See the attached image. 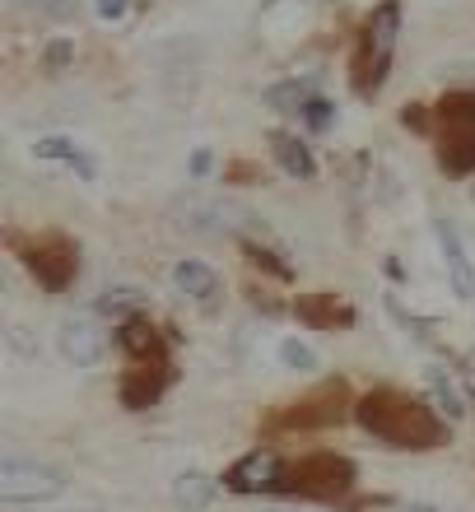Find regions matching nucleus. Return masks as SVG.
I'll return each instance as SVG.
<instances>
[{"label":"nucleus","mask_w":475,"mask_h":512,"mask_svg":"<svg viewBox=\"0 0 475 512\" xmlns=\"http://www.w3.org/2000/svg\"><path fill=\"white\" fill-rule=\"evenodd\" d=\"M354 419L364 433H373L382 447H396V452H429V447L448 443V424L438 419L434 405L415 401L410 391L396 387L368 391L364 401L354 405Z\"/></svg>","instance_id":"nucleus-1"},{"label":"nucleus","mask_w":475,"mask_h":512,"mask_svg":"<svg viewBox=\"0 0 475 512\" xmlns=\"http://www.w3.org/2000/svg\"><path fill=\"white\" fill-rule=\"evenodd\" d=\"M66 471L52 461L33 457H0V503H52L66 494Z\"/></svg>","instance_id":"nucleus-2"},{"label":"nucleus","mask_w":475,"mask_h":512,"mask_svg":"<svg viewBox=\"0 0 475 512\" xmlns=\"http://www.w3.org/2000/svg\"><path fill=\"white\" fill-rule=\"evenodd\" d=\"M280 489H285V494H303V499H340V494L354 489V461L336 457V452L299 457L294 466H285Z\"/></svg>","instance_id":"nucleus-3"},{"label":"nucleus","mask_w":475,"mask_h":512,"mask_svg":"<svg viewBox=\"0 0 475 512\" xmlns=\"http://www.w3.org/2000/svg\"><path fill=\"white\" fill-rule=\"evenodd\" d=\"M396 47V0H387L364 28V52H359V89H378L382 75H387V61H392Z\"/></svg>","instance_id":"nucleus-4"},{"label":"nucleus","mask_w":475,"mask_h":512,"mask_svg":"<svg viewBox=\"0 0 475 512\" xmlns=\"http://www.w3.org/2000/svg\"><path fill=\"white\" fill-rule=\"evenodd\" d=\"M56 350L66 359L70 368H98L103 364V354H108V331L94 322V317H66V322L56 326Z\"/></svg>","instance_id":"nucleus-5"},{"label":"nucleus","mask_w":475,"mask_h":512,"mask_svg":"<svg viewBox=\"0 0 475 512\" xmlns=\"http://www.w3.org/2000/svg\"><path fill=\"white\" fill-rule=\"evenodd\" d=\"M280 475H285L280 457L271 447H257V452L238 457L224 471V489H233V494H266V489H280Z\"/></svg>","instance_id":"nucleus-6"},{"label":"nucleus","mask_w":475,"mask_h":512,"mask_svg":"<svg viewBox=\"0 0 475 512\" xmlns=\"http://www.w3.org/2000/svg\"><path fill=\"white\" fill-rule=\"evenodd\" d=\"M173 215L187 233H229L247 219L238 205L219 201V196H187V201H177Z\"/></svg>","instance_id":"nucleus-7"},{"label":"nucleus","mask_w":475,"mask_h":512,"mask_svg":"<svg viewBox=\"0 0 475 512\" xmlns=\"http://www.w3.org/2000/svg\"><path fill=\"white\" fill-rule=\"evenodd\" d=\"M434 233H438V252H443V270H448L452 294L462 298V303H475V266H471V256H466V243H462V233H457V224L438 215Z\"/></svg>","instance_id":"nucleus-8"},{"label":"nucleus","mask_w":475,"mask_h":512,"mask_svg":"<svg viewBox=\"0 0 475 512\" xmlns=\"http://www.w3.org/2000/svg\"><path fill=\"white\" fill-rule=\"evenodd\" d=\"M24 261L47 289H66L70 275H75V247L66 238H42V243L28 247Z\"/></svg>","instance_id":"nucleus-9"},{"label":"nucleus","mask_w":475,"mask_h":512,"mask_svg":"<svg viewBox=\"0 0 475 512\" xmlns=\"http://www.w3.org/2000/svg\"><path fill=\"white\" fill-rule=\"evenodd\" d=\"M168 280H173V289L182 298H191V303H215L219 298V270L205 266V261H191V256H182V261L168 270Z\"/></svg>","instance_id":"nucleus-10"},{"label":"nucleus","mask_w":475,"mask_h":512,"mask_svg":"<svg viewBox=\"0 0 475 512\" xmlns=\"http://www.w3.org/2000/svg\"><path fill=\"white\" fill-rule=\"evenodd\" d=\"M33 159H42V163H66V168H75L84 182H94V163L84 159V149L75 145L70 135H42V140H33Z\"/></svg>","instance_id":"nucleus-11"},{"label":"nucleus","mask_w":475,"mask_h":512,"mask_svg":"<svg viewBox=\"0 0 475 512\" xmlns=\"http://www.w3.org/2000/svg\"><path fill=\"white\" fill-rule=\"evenodd\" d=\"M271 154H275V163L285 168L289 177H317V159H313V149L303 145L299 135H289V131H275L271 135Z\"/></svg>","instance_id":"nucleus-12"},{"label":"nucleus","mask_w":475,"mask_h":512,"mask_svg":"<svg viewBox=\"0 0 475 512\" xmlns=\"http://www.w3.org/2000/svg\"><path fill=\"white\" fill-rule=\"evenodd\" d=\"M219 494V480H210L205 471H182L173 480V503L182 512H205Z\"/></svg>","instance_id":"nucleus-13"},{"label":"nucleus","mask_w":475,"mask_h":512,"mask_svg":"<svg viewBox=\"0 0 475 512\" xmlns=\"http://www.w3.org/2000/svg\"><path fill=\"white\" fill-rule=\"evenodd\" d=\"M424 387H429V396H434L438 415H448L452 424H457V419H466V396L457 391V382H452L443 368H429V373H424Z\"/></svg>","instance_id":"nucleus-14"},{"label":"nucleus","mask_w":475,"mask_h":512,"mask_svg":"<svg viewBox=\"0 0 475 512\" xmlns=\"http://www.w3.org/2000/svg\"><path fill=\"white\" fill-rule=\"evenodd\" d=\"M275 364L285 368V373H299V378H313L317 368H322V354L308 345V340L299 336H285L280 345H275Z\"/></svg>","instance_id":"nucleus-15"},{"label":"nucleus","mask_w":475,"mask_h":512,"mask_svg":"<svg viewBox=\"0 0 475 512\" xmlns=\"http://www.w3.org/2000/svg\"><path fill=\"white\" fill-rule=\"evenodd\" d=\"M117 340H122L131 354H136V364H163V340H159V331H154V326H145V322H122Z\"/></svg>","instance_id":"nucleus-16"},{"label":"nucleus","mask_w":475,"mask_h":512,"mask_svg":"<svg viewBox=\"0 0 475 512\" xmlns=\"http://www.w3.org/2000/svg\"><path fill=\"white\" fill-rule=\"evenodd\" d=\"M299 312H303V322H313V326H350L354 322V312L345 308V303H336L331 294L299 303Z\"/></svg>","instance_id":"nucleus-17"},{"label":"nucleus","mask_w":475,"mask_h":512,"mask_svg":"<svg viewBox=\"0 0 475 512\" xmlns=\"http://www.w3.org/2000/svg\"><path fill=\"white\" fill-rule=\"evenodd\" d=\"M140 308H145V294L131 289V284H117V289L103 294V312H112V317H126V312H140Z\"/></svg>","instance_id":"nucleus-18"},{"label":"nucleus","mask_w":475,"mask_h":512,"mask_svg":"<svg viewBox=\"0 0 475 512\" xmlns=\"http://www.w3.org/2000/svg\"><path fill=\"white\" fill-rule=\"evenodd\" d=\"M303 122L313 126V131H326V126L336 122V108H331L326 98H308V103H303Z\"/></svg>","instance_id":"nucleus-19"},{"label":"nucleus","mask_w":475,"mask_h":512,"mask_svg":"<svg viewBox=\"0 0 475 512\" xmlns=\"http://www.w3.org/2000/svg\"><path fill=\"white\" fill-rule=\"evenodd\" d=\"M89 10H94L98 24H122L131 14V0H89Z\"/></svg>","instance_id":"nucleus-20"},{"label":"nucleus","mask_w":475,"mask_h":512,"mask_svg":"<svg viewBox=\"0 0 475 512\" xmlns=\"http://www.w3.org/2000/svg\"><path fill=\"white\" fill-rule=\"evenodd\" d=\"M28 5L42 14H52V19H66V14L75 10V0H28Z\"/></svg>","instance_id":"nucleus-21"},{"label":"nucleus","mask_w":475,"mask_h":512,"mask_svg":"<svg viewBox=\"0 0 475 512\" xmlns=\"http://www.w3.org/2000/svg\"><path fill=\"white\" fill-rule=\"evenodd\" d=\"M210 173V149H196L191 154V177H205Z\"/></svg>","instance_id":"nucleus-22"},{"label":"nucleus","mask_w":475,"mask_h":512,"mask_svg":"<svg viewBox=\"0 0 475 512\" xmlns=\"http://www.w3.org/2000/svg\"><path fill=\"white\" fill-rule=\"evenodd\" d=\"M66 56H70V47H66V42H56L52 52H47V61H52V66H61V61H66Z\"/></svg>","instance_id":"nucleus-23"},{"label":"nucleus","mask_w":475,"mask_h":512,"mask_svg":"<svg viewBox=\"0 0 475 512\" xmlns=\"http://www.w3.org/2000/svg\"><path fill=\"white\" fill-rule=\"evenodd\" d=\"M452 70H471V75H475V61H462V66H452Z\"/></svg>","instance_id":"nucleus-24"},{"label":"nucleus","mask_w":475,"mask_h":512,"mask_svg":"<svg viewBox=\"0 0 475 512\" xmlns=\"http://www.w3.org/2000/svg\"><path fill=\"white\" fill-rule=\"evenodd\" d=\"M466 364H471V373H475V350H471V354H466Z\"/></svg>","instance_id":"nucleus-25"},{"label":"nucleus","mask_w":475,"mask_h":512,"mask_svg":"<svg viewBox=\"0 0 475 512\" xmlns=\"http://www.w3.org/2000/svg\"><path fill=\"white\" fill-rule=\"evenodd\" d=\"M410 512H434V508H410Z\"/></svg>","instance_id":"nucleus-26"},{"label":"nucleus","mask_w":475,"mask_h":512,"mask_svg":"<svg viewBox=\"0 0 475 512\" xmlns=\"http://www.w3.org/2000/svg\"><path fill=\"white\" fill-rule=\"evenodd\" d=\"M266 512H285V508H266Z\"/></svg>","instance_id":"nucleus-27"},{"label":"nucleus","mask_w":475,"mask_h":512,"mask_svg":"<svg viewBox=\"0 0 475 512\" xmlns=\"http://www.w3.org/2000/svg\"><path fill=\"white\" fill-rule=\"evenodd\" d=\"M80 512H94V508H80Z\"/></svg>","instance_id":"nucleus-28"},{"label":"nucleus","mask_w":475,"mask_h":512,"mask_svg":"<svg viewBox=\"0 0 475 512\" xmlns=\"http://www.w3.org/2000/svg\"><path fill=\"white\" fill-rule=\"evenodd\" d=\"M471 196H475V187H471Z\"/></svg>","instance_id":"nucleus-29"}]
</instances>
